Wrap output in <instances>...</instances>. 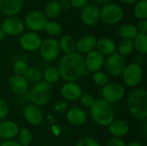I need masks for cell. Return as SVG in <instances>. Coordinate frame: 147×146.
<instances>
[{"label": "cell", "instance_id": "1", "mask_svg": "<svg viewBox=\"0 0 147 146\" xmlns=\"http://www.w3.org/2000/svg\"><path fill=\"white\" fill-rule=\"evenodd\" d=\"M60 77L66 82H76L85 73L84 58L82 54L74 52L63 56L58 65Z\"/></svg>", "mask_w": 147, "mask_h": 146}, {"label": "cell", "instance_id": "2", "mask_svg": "<svg viewBox=\"0 0 147 146\" xmlns=\"http://www.w3.org/2000/svg\"><path fill=\"white\" fill-rule=\"evenodd\" d=\"M127 107L134 118L140 120H146L147 118L146 90L142 88L131 90L127 95Z\"/></svg>", "mask_w": 147, "mask_h": 146}, {"label": "cell", "instance_id": "3", "mask_svg": "<svg viewBox=\"0 0 147 146\" xmlns=\"http://www.w3.org/2000/svg\"><path fill=\"white\" fill-rule=\"evenodd\" d=\"M90 115L96 124L106 126L115 120V110L111 103L103 99L98 100L90 107Z\"/></svg>", "mask_w": 147, "mask_h": 146}, {"label": "cell", "instance_id": "4", "mask_svg": "<svg viewBox=\"0 0 147 146\" xmlns=\"http://www.w3.org/2000/svg\"><path fill=\"white\" fill-rule=\"evenodd\" d=\"M53 97V87L45 81L35 83L28 94V98L32 104L38 107L47 105Z\"/></svg>", "mask_w": 147, "mask_h": 146}, {"label": "cell", "instance_id": "5", "mask_svg": "<svg viewBox=\"0 0 147 146\" xmlns=\"http://www.w3.org/2000/svg\"><path fill=\"white\" fill-rule=\"evenodd\" d=\"M121 76L122 80L127 86L134 88L142 82L144 77V71L141 65L136 63H132L126 65Z\"/></svg>", "mask_w": 147, "mask_h": 146}, {"label": "cell", "instance_id": "6", "mask_svg": "<svg viewBox=\"0 0 147 146\" xmlns=\"http://www.w3.org/2000/svg\"><path fill=\"white\" fill-rule=\"evenodd\" d=\"M124 15L122 8L113 3H106L100 9V18L108 25H115L119 23Z\"/></svg>", "mask_w": 147, "mask_h": 146}, {"label": "cell", "instance_id": "7", "mask_svg": "<svg viewBox=\"0 0 147 146\" xmlns=\"http://www.w3.org/2000/svg\"><path fill=\"white\" fill-rule=\"evenodd\" d=\"M101 93L103 100L112 104L124 98L126 95V89L120 83H110L102 87Z\"/></svg>", "mask_w": 147, "mask_h": 146}, {"label": "cell", "instance_id": "8", "mask_svg": "<svg viewBox=\"0 0 147 146\" xmlns=\"http://www.w3.org/2000/svg\"><path fill=\"white\" fill-rule=\"evenodd\" d=\"M47 22V18L42 11L32 10L27 14L24 25L29 30L35 33L44 30Z\"/></svg>", "mask_w": 147, "mask_h": 146}, {"label": "cell", "instance_id": "9", "mask_svg": "<svg viewBox=\"0 0 147 146\" xmlns=\"http://www.w3.org/2000/svg\"><path fill=\"white\" fill-rule=\"evenodd\" d=\"M127 65L125 58L118 52L109 55L104 62V66L107 72L113 77H119L122 74Z\"/></svg>", "mask_w": 147, "mask_h": 146}, {"label": "cell", "instance_id": "10", "mask_svg": "<svg viewBox=\"0 0 147 146\" xmlns=\"http://www.w3.org/2000/svg\"><path fill=\"white\" fill-rule=\"evenodd\" d=\"M39 49L41 58L46 61H53L56 59L60 52L58 40L53 38L44 40Z\"/></svg>", "mask_w": 147, "mask_h": 146}, {"label": "cell", "instance_id": "11", "mask_svg": "<svg viewBox=\"0 0 147 146\" xmlns=\"http://www.w3.org/2000/svg\"><path fill=\"white\" fill-rule=\"evenodd\" d=\"M1 29L4 34L16 36L23 32L24 23L20 18L16 16H7L2 22Z\"/></svg>", "mask_w": 147, "mask_h": 146}, {"label": "cell", "instance_id": "12", "mask_svg": "<svg viewBox=\"0 0 147 146\" xmlns=\"http://www.w3.org/2000/svg\"><path fill=\"white\" fill-rule=\"evenodd\" d=\"M81 20L86 26H95L100 21V9L92 3H88L81 10Z\"/></svg>", "mask_w": 147, "mask_h": 146}, {"label": "cell", "instance_id": "13", "mask_svg": "<svg viewBox=\"0 0 147 146\" xmlns=\"http://www.w3.org/2000/svg\"><path fill=\"white\" fill-rule=\"evenodd\" d=\"M42 40L37 33L28 32L23 34L19 38V43L22 49L28 52H34L40 46Z\"/></svg>", "mask_w": 147, "mask_h": 146}, {"label": "cell", "instance_id": "14", "mask_svg": "<svg viewBox=\"0 0 147 146\" xmlns=\"http://www.w3.org/2000/svg\"><path fill=\"white\" fill-rule=\"evenodd\" d=\"M104 56L102 53H100L97 50H93L87 53L84 59L85 69L94 73L96 71H101V69L104 65Z\"/></svg>", "mask_w": 147, "mask_h": 146}, {"label": "cell", "instance_id": "15", "mask_svg": "<svg viewBox=\"0 0 147 146\" xmlns=\"http://www.w3.org/2000/svg\"><path fill=\"white\" fill-rule=\"evenodd\" d=\"M22 115L26 121L34 126L40 125L44 119L43 112L40 107H38L34 104H28L24 107L22 110Z\"/></svg>", "mask_w": 147, "mask_h": 146}, {"label": "cell", "instance_id": "16", "mask_svg": "<svg viewBox=\"0 0 147 146\" xmlns=\"http://www.w3.org/2000/svg\"><path fill=\"white\" fill-rule=\"evenodd\" d=\"M83 94L81 86L76 82H66L61 88V95L67 101H77Z\"/></svg>", "mask_w": 147, "mask_h": 146}, {"label": "cell", "instance_id": "17", "mask_svg": "<svg viewBox=\"0 0 147 146\" xmlns=\"http://www.w3.org/2000/svg\"><path fill=\"white\" fill-rule=\"evenodd\" d=\"M23 0H0V12L7 16H15L22 9Z\"/></svg>", "mask_w": 147, "mask_h": 146}, {"label": "cell", "instance_id": "18", "mask_svg": "<svg viewBox=\"0 0 147 146\" xmlns=\"http://www.w3.org/2000/svg\"><path fill=\"white\" fill-rule=\"evenodd\" d=\"M97 39L96 36L92 34H87L81 37L78 42H76V51L77 52L82 53H89L90 52L95 50L96 47Z\"/></svg>", "mask_w": 147, "mask_h": 146}, {"label": "cell", "instance_id": "19", "mask_svg": "<svg viewBox=\"0 0 147 146\" xmlns=\"http://www.w3.org/2000/svg\"><path fill=\"white\" fill-rule=\"evenodd\" d=\"M9 87L12 90V92L17 95L26 94L29 88V83L25 79L23 76L13 75L9 79Z\"/></svg>", "mask_w": 147, "mask_h": 146}, {"label": "cell", "instance_id": "20", "mask_svg": "<svg viewBox=\"0 0 147 146\" xmlns=\"http://www.w3.org/2000/svg\"><path fill=\"white\" fill-rule=\"evenodd\" d=\"M19 132V126L12 120H6L0 123V138L3 140H13Z\"/></svg>", "mask_w": 147, "mask_h": 146}, {"label": "cell", "instance_id": "21", "mask_svg": "<svg viewBox=\"0 0 147 146\" xmlns=\"http://www.w3.org/2000/svg\"><path fill=\"white\" fill-rule=\"evenodd\" d=\"M67 121L75 126H83L87 120V114L85 111L80 108H71L66 113Z\"/></svg>", "mask_w": 147, "mask_h": 146}, {"label": "cell", "instance_id": "22", "mask_svg": "<svg viewBox=\"0 0 147 146\" xmlns=\"http://www.w3.org/2000/svg\"><path fill=\"white\" fill-rule=\"evenodd\" d=\"M109 130L113 137L121 138L128 133L129 126L126 121L122 120H114L109 125Z\"/></svg>", "mask_w": 147, "mask_h": 146}, {"label": "cell", "instance_id": "23", "mask_svg": "<svg viewBox=\"0 0 147 146\" xmlns=\"http://www.w3.org/2000/svg\"><path fill=\"white\" fill-rule=\"evenodd\" d=\"M96 48L103 56L104 55L109 56V55L115 52V51H116V44L112 39L108 38V37H102V38L97 40Z\"/></svg>", "mask_w": 147, "mask_h": 146}, {"label": "cell", "instance_id": "24", "mask_svg": "<svg viewBox=\"0 0 147 146\" xmlns=\"http://www.w3.org/2000/svg\"><path fill=\"white\" fill-rule=\"evenodd\" d=\"M139 34L136 26L130 24V23H126L122 24L120 26L118 29V34L121 38L123 40H134L136 35Z\"/></svg>", "mask_w": 147, "mask_h": 146}, {"label": "cell", "instance_id": "25", "mask_svg": "<svg viewBox=\"0 0 147 146\" xmlns=\"http://www.w3.org/2000/svg\"><path fill=\"white\" fill-rule=\"evenodd\" d=\"M60 51L65 54L72 53L76 51V41L71 35H64L59 41Z\"/></svg>", "mask_w": 147, "mask_h": 146}, {"label": "cell", "instance_id": "26", "mask_svg": "<svg viewBox=\"0 0 147 146\" xmlns=\"http://www.w3.org/2000/svg\"><path fill=\"white\" fill-rule=\"evenodd\" d=\"M61 12V8L59 5V2H57L55 0L48 2L45 8H44V14L47 16V18H56L59 15Z\"/></svg>", "mask_w": 147, "mask_h": 146}, {"label": "cell", "instance_id": "27", "mask_svg": "<svg viewBox=\"0 0 147 146\" xmlns=\"http://www.w3.org/2000/svg\"><path fill=\"white\" fill-rule=\"evenodd\" d=\"M23 77H25V79L28 81V83L35 84L41 81L42 72L39 68L35 67V66H31V67L28 68V70L25 72Z\"/></svg>", "mask_w": 147, "mask_h": 146}, {"label": "cell", "instance_id": "28", "mask_svg": "<svg viewBox=\"0 0 147 146\" xmlns=\"http://www.w3.org/2000/svg\"><path fill=\"white\" fill-rule=\"evenodd\" d=\"M134 48L141 54L147 52V36L146 34L139 33L134 39Z\"/></svg>", "mask_w": 147, "mask_h": 146}, {"label": "cell", "instance_id": "29", "mask_svg": "<svg viewBox=\"0 0 147 146\" xmlns=\"http://www.w3.org/2000/svg\"><path fill=\"white\" fill-rule=\"evenodd\" d=\"M42 77L44 78L45 82H47L52 85L59 80L60 75H59V72L56 67L51 66V67L47 68L44 71V72L42 73Z\"/></svg>", "mask_w": 147, "mask_h": 146}, {"label": "cell", "instance_id": "30", "mask_svg": "<svg viewBox=\"0 0 147 146\" xmlns=\"http://www.w3.org/2000/svg\"><path fill=\"white\" fill-rule=\"evenodd\" d=\"M18 143L21 146H29L33 141V133L30 129L27 127H23L22 129H19L18 134H17Z\"/></svg>", "mask_w": 147, "mask_h": 146}, {"label": "cell", "instance_id": "31", "mask_svg": "<svg viewBox=\"0 0 147 146\" xmlns=\"http://www.w3.org/2000/svg\"><path fill=\"white\" fill-rule=\"evenodd\" d=\"M134 13L136 18L140 20H145L147 18V1L139 0L134 6Z\"/></svg>", "mask_w": 147, "mask_h": 146}, {"label": "cell", "instance_id": "32", "mask_svg": "<svg viewBox=\"0 0 147 146\" xmlns=\"http://www.w3.org/2000/svg\"><path fill=\"white\" fill-rule=\"evenodd\" d=\"M45 31L51 37H56L61 34L62 27L59 22L55 21H51V22H47L45 27Z\"/></svg>", "mask_w": 147, "mask_h": 146}, {"label": "cell", "instance_id": "33", "mask_svg": "<svg viewBox=\"0 0 147 146\" xmlns=\"http://www.w3.org/2000/svg\"><path fill=\"white\" fill-rule=\"evenodd\" d=\"M134 43L131 40H122L118 46V53L122 57L127 56L134 51Z\"/></svg>", "mask_w": 147, "mask_h": 146}, {"label": "cell", "instance_id": "34", "mask_svg": "<svg viewBox=\"0 0 147 146\" xmlns=\"http://www.w3.org/2000/svg\"><path fill=\"white\" fill-rule=\"evenodd\" d=\"M92 79L97 86H101V87H103L107 83H109V80L108 74L102 71H98L94 72L92 76Z\"/></svg>", "mask_w": 147, "mask_h": 146}, {"label": "cell", "instance_id": "35", "mask_svg": "<svg viewBox=\"0 0 147 146\" xmlns=\"http://www.w3.org/2000/svg\"><path fill=\"white\" fill-rule=\"evenodd\" d=\"M28 68V64L26 63V61H24L22 59L16 60L13 65V71H14L15 75L24 76Z\"/></svg>", "mask_w": 147, "mask_h": 146}, {"label": "cell", "instance_id": "36", "mask_svg": "<svg viewBox=\"0 0 147 146\" xmlns=\"http://www.w3.org/2000/svg\"><path fill=\"white\" fill-rule=\"evenodd\" d=\"M75 146H101L99 142L91 138V137H84L81 138L76 144Z\"/></svg>", "mask_w": 147, "mask_h": 146}, {"label": "cell", "instance_id": "37", "mask_svg": "<svg viewBox=\"0 0 147 146\" xmlns=\"http://www.w3.org/2000/svg\"><path fill=\"white\" fill-rule=\"evenodd\" d=\"M80 102L83 106H84L86 108H90L94 104L96 100H95V97L93 95H91L90 93H85V94H82V96L80 97Z\"/></svg>", "mask_w": 147, "mask_h": 146}, {"label": "cell", "instance_id": "38", "mask_svg": "<svg viewBox=\"0 0 147 146\" xmlns=\"http://www.w3.org/2000/svg\"><path fill=\"white\" fill-rule=\"evenodd\" d=\"M9 114V107L8 104L0 98V119L5 118Z\"/></svg>", "mask_w": 147, "mask_h": 146}, {"label": "cell", "instance_id": "39", "mask_svg": "<svg viewBox=\"0 0 147 146\" xmlns=\"http://www.w3.org/2000/svg\"><path fill=\"white\" fill-rule=\"evenodd\" d=\"M106 146H127V145L121 138L113 137L108 140Z\"/></svg>", "mask_w": 147, "mask_h": 146}, {"label": "cell", "instance_id": "40", "mask_svg": "<svg viewBox=\"0 0 147 146\" xmlns=\"http://www.w3.org/2000/svg\"><path fill=\"white\" fill-rule=\"evenodd\" d=\"M71 6L77 8V9H80V8H84V6H86L89 3L90 0H69Z\"/></svg>", "mask_w": 147, "mask_h": 146}, {"label": "cell", "instance_id": "41", "mask_svg": "<svg viewBox=\"0 0 147 146\" xmlns=\"http://www.w3.org/2000/svg\"><path fill=\"white\" fill-rule=\"evenodd\" d=\"M137 30L139 33L141 34H146L147 30V21L146 19L145 20H140L139 23L137 24Z\"/></svg>", "mask_w": 147, "mask_h": 146}, {"label": "cell", "instance_id": "42", "mask_svg": "<svg viewBox=\"0 0 147 146\" xmlns=\"http://www.w3.org/2000/svg\"><path fill=\"white\" fill-rule=\"evenodd\" d=\"M59 5L61 8V10H68L71 8V3L69 0H62L59 2Z\"/></svg>", "mask_w": 147, "mask_h": 146}, {"label": "cell", "instance_id": "43", "mask_svg": "<svg viewBox=\"0 0 147 146\" xmlns=\"http://www.w3.org/2000/svg\"><path fill=\"white\" fill-rule=\"evenodd\" d=\"M0 146H21L20 144L15 140H5Z\"/></svg>", "mask_w": 147, "mask_h": 146}, {"label": "cell", "instance_id": "44", "mask_svg": "<svg viewBox=\"0 0 147 146\" xmlns=\"http://www.w3.org/2000/svg\"><path fill=\"white\" fill-rule=\"evenodd\" d=\"M120 1L126 4H133V3H136L139 0H120Z\"/></svg>", "mask_w": 147, "mask_h": 146}, {"label": "cell", "instance_id": "45", "mask_svg": "<svg viewBox=\"0 0 147 146\" xmlns=\"http://www.w3.org/2000/svg\"><path fill=\"white\" fill-rule=\"evenodd\" d=\"M127 146H143L142 145V144L140 143V142H139V141H132V142H130L128 145Z\"/></svg>", "mask_w": 147, "mask_h": 146}, {"label": "cell", "instance_id": "46", "mask_svg": "<svg viewBox=\"0 0 147 146\" xmlns=\"http://www.w3.org/2000/svg\"><path fill=\"white\" fill-rule=\"evenodd\" d=\"M96 3H100V4H103V3H108V2L109 0H94Z\"/></svg>", "mask_w": 147, "mask_h": 146}, {"label": "cell", "instance_id": "47", "mask_svg": "<svg viewBox=\"0 0 147 146\" xmlns=\"http://www.w3.org/2000/svg\"><path fill=\"white\" fill-rule=\"evenodd\" d=\"M4 33L3 32V30L0 28V41H2L3 40V38H4Z\"/></svg>", "mask_w": 147, "mask_h": 146}, {"label": "cell", "instance_id": "48", "mask_svg": "<svg viewBox=\"0 0 147 146\" xmlns=\"http://www.w3.org/2000/svg\"><path fill=\"white\" fill-rule=\"evenodd\" d=\"M2 143H3V139H2L0 138V145H2Z\"/></svg>", "mask_w": 147, "mask_h": 146}, {"label": "cell", "instance_id": "49", "mask_svg": "<svg viewBox=\"0 0 147 146\" xmlns=\"http://www.w3.org/2000/svg\"><path fill=\"white\" fill-rule=\"evenodd\" d=\"M55 1H57V2H60V1H62V0H55Z\"/></svg>", "mask_w": 147, "mask_h": 146}, {"label": "cell", "instance_id": "50", "mask_svg": "<svg viewBox=\"0 0 147 146\" xmlns=\"http://www.w3.org/2000/svg\"><path fill=\"white\" fill-rule=\"evenodd\" d=\"M0 18H1V12H0Z\"/></svg>", "mask_w": 147, "mask_h": 146}]
</instances>
